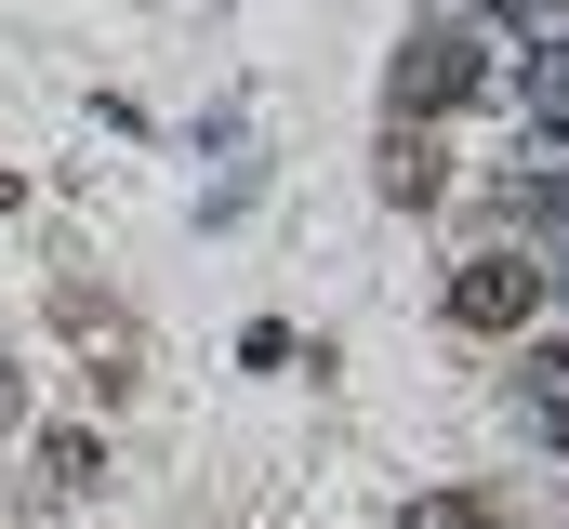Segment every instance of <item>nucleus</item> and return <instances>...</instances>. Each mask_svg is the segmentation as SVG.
<instances>
[{"instance_id":"6e6552de","label":"nucleus","mask_w":569,"mask_h":529,"mask_svg":"<svg viewBox=\"0 0 569 529\" xmlns=\"http://www.w3.org/2000/svg\"><path fill=\"white\" fill-rule=\"evenodd\" d=\"M517 212L557 226V252H569V172H517Z\"/></svg>"},{"instance_id":"f257e3e1","label":"nucleus","mask_w":569,"mask_h":529,"mask_svg":"<svg viewBox=\"0 0 569 529\" xmlns=\"http://www.w3.org/2000/svg\"><path fill=\"white\" fill-rule=\"evenodd\" d=\"M530 305H543V264H517V252L450 264V331H530Z\"/></svg>"},{"instance_id":"423d86ee","label":"nucleus","mask_w":569,"mask_h":529,"mask_svg":"<svg viewBox=\"0 0 569 529\" xmlns=\"http://www.w3.org/2000/svg\"><path fill=\"white\" fill-rule=\"evenodd\" d=\"M517 120L543 132V146H569V53H543V67L517 80Z\"/></svg>"},{"instance_id":"20e7f679","label":"nucleus","mask_w":569,"mask_h":529,"mask_svg":"<svg viewBox=\"0 0 569 529\" xmlns=\"http://www.w3.org/2000/svg\"><path fill=\"white\" fill-rule=\"evenodd\" d=\"M450 186V159H437V132H385V199L411 212V199H437Z\"/></svg>"},{"instance_id":"9d476101","label":"nucleus","mask_w":569,"mask_h":529,"mask_svg":"<svg viewBox=\"0 0 569 529\" xmlns=\"http://www.w3.org/2000/svg\"><path fill=\"white\" fill-rule=\"evenodd\" d=\"M543 291H569V252H557V264H543Z\"/></svg>"},{"instance_id":"7ed1b4c3","label":"nucleus","mask_w":569,"mask_h":529,"mask_svg":"<svg viewBox=\"0 0 569 529\" xmlns=\"http://www.w3.org/2000/svg\"><path fill=\"white\" fill-rule=\"evenodd\" d=\"M517 410H530V437L569 450V345H530V358H517Z\"/></svg>"},{"instance_id":"1a4fd4ad","label":"nucleus","mask_w":569,"mask_h":529,"mask_svg":"<svg viewBox=\"0 0 569 529\" xmlns=\"http://www.w3.org/2000/svg\"><path fill=\"white\" fill-rule=\"evenodd\" d=\"M398 529H490V503H411Z\"/></svg>"},{"instance_id":"f03ea898","label":"nucleus","mask_w":569,"mask_h":529,"mask_svg":"<svg viewBox=\"0 0 569 529\" xmlns=\"http://www.w3.org/2000/svg\"><path fill=\"white\" fill-rule=\"evenodd\" d=\"M477 80H490V67H477L463 40H411V53H398V80H385V107H398V132H411V120H450Z\"/></svg>"},{"instance_id":"0eeeda50","label":"nucleus","mask_w":569,"mask_h":529,"mask_svg":"<svg viewBox=\"0 0 569 529\" xmlns=\"http://www.w3.org/2000/svg\"><path fill=\"white\" fill-rule=\"evenodd\" d=\"M490 13H503V40H517L530 67H543V53H569V0H490Z\"/></svg>"},{"instance_id":"9b49d317","label":"nucleus","mask_w":569,"mask_h":529,"mask_svg":"<svg viewBox=\"0 0 569 529\" xmlns=\"http://www.w3.org/2000/svg\"><path fill=\"white\" fill-rule=\"evenodd\" d=\"M0 212H13V172H0Z\"/></svg>"},{"instance_id":"39448f33","label":"nucleus","mask_w":569,"mask_h":529,"mask_svg":"<svg viewBox=\"0 0 569 529\" xmlns=\"http://www.w3.org/2000/svg\"><path fill=\"white\" fill-rule=\"evenodd\" d=\"M93 477H107V437L93 423H53L40 437V490H93Z\"/></svg>"}]
</instances>
